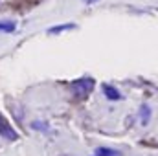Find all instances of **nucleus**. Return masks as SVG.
<instances>
[{
    "mask_svg": "<svg viewBox=\"0 0 158 156\" xmlns=\"http://www.w3.org/2000/svg\"><path fill=\"white\" fill-rule=\"evenodd\" d=\"M94 79L92 77H81V79H76L74 83H72V94H74V97L76 99H85V97H88L90 96V92L94 90Z\"/></svg>",
    "mask_w": 158,
    "mask_h": 156,
    "instance_id": "nucleus-1",
    "label": "nucleus"
},
{
    "mask_svg": "<svg viewBox=\"0 0 158 156\" xmlns=\"http://www.w3.org/2000/svg\"><path fill=\"white\" fill-rule=\"evenodd\" d=\"M96 156H121V153L116 149H110V147H98Z\"/></svg>",
    "mask_w": 158,
    "mask_h": 156,
    "instance_id": "nucleus-6",
    "label": "nucleus"
},
{
    "mask_svg": "<svg viewBox=\"0 0 158 156\" xmlns=\"http://www.w3.org/2000/svg\"><path fill=\"white\" fill-rule=\"evenodd\" d=\"M90 2H96V0H86V4H90Z\"/></svg>",
    "mask_w": 158,
    "mask_h": 156,
    "instance_id": "nucleus-9",
    "label": "nucleus"
},
{
    "mask_svg": "<svg viewBox=\"0 0 158 156\" xmlns=\"http://www.w3.org/2000/svg\"><path fill=\"white\" fill-rule=\"evenodd\" d=\"M0 136L7 142H17L19 140V132L11 127V123L6 119V116L0 114Z\"/></svg>",
    "mask_w": 158,
    "mask_h": 156,
    "instance_id": "nucleus-2",
    "label": "nucleus"
},
{
    "mask_svg": "<svg viewBox=\"0 0 158 156\" xmlns=\"http://www.w3.org/2000/svg\"><path fill=\"white\" fill-rule=\"evenodd\" d=\"M31 129H33V130H39V132H46L50 127H48V123H46V121L37 119V121H33V123H31Z\"/></svg>",
    "mask_w": 158,
    "mask_h": 156,
    "instance_id": "nucleus-8",
    "label": "nucleus"
},
{
    "mask_svg": "<svg viewBox=\"0 0 158 156\" xmlns=\"http://www.w3.org/2000/svg\"><path fill=\"white\" fill-rule=\"evenodd\" d=\"M74 28H76L74 24H59V26H53V28H50V30H48V33H50V35H57V33H61V31L74 30Z\"/></svg>",
    "mask_w": 158,
    "mask_h": 156,
    "instance_id": "nucleus-7",
    "label": "nucleus"
},
{
    "mask_svg": "<svg viewBox=\"0 0 158 156\" xmlns=\"http://www.w3.org/2000/svg\"><path fill=\"white\" fill-rule=\"evenodd\" d=\"M101 88H103V94H105V97H107L109 101H119V99H121V94H119V90L116 86H112V84H103Z\"/></svg>",
    "mask_w": 158,
    "mask_h": 156,
    "instance_id": "nucleus-3",
    "label": "nucleus"
},
{
    "mask_svg": "<svg viewBox=\"0 0 158 156\" xmlns=\"http://www.w3.org/2000/svg\"><path fill=\"white\" fill-rule=\"evenodd\" d=\"M149 119H151V107L149 105H142L140 107V121H142V125H147Z\"/></svg>",
    "mask_w": 158,
    "mask_h": 156,
    "instance_id": "nucleus-5",
    "label": "nucleus"
},
{
    "mask_svg": "<svg viewBox=\"0 0 158 156\" xmlns=\"http://www.w3.org/2000/svg\"><path fill=\"white\" fill-rule=\"evenodd\" d=\"M17 30L15 20H0V33H13Z\"/></svg>",
    "mask_w": 158,
    "mask_h": 156,
    "instance_id": "nucleus-4",
    "label": "nucleus"
}]
</instances>
